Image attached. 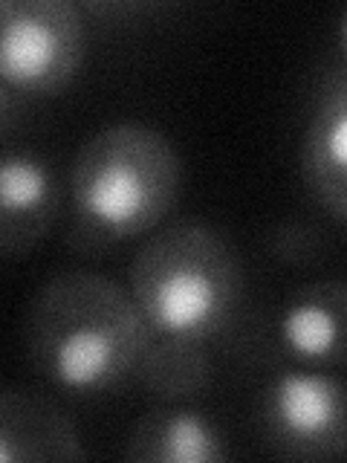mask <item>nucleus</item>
<instances>
[{
	"label": "nucleus",
	"mask_w": 347,
	"mask_h": 463,
	"mask_svg": "<svg viewBox=\"0 0 347 463\" xmlns=\"http://www.w3.org/2000/svg\"><path fill=\"white\" fill-rule=\"evenodd\" d=\"M339 52H342V72L347 76V12L342 14L339 24Z\"/></svg>",
	"instance_id": "ddd939ff"
},
{
	"label": "nucleus",
	"mask_w": 347,
	"mask_h": 463,
	"mask_svg": "<svg viewBox=\"0 0 347 463\" xmlns=\"http://www.w3.org/2000/svg\"><path fill=\"white\" fill-rule=\"evenodd\" d=\"M127 289L154 336L209 345L238 322L246 272L214 226L177 221L145 238L130 260Z\"/></svg>",
	"instance_id": "7ed1b4c3"
},
{
	"label": "nucleus",
	"mask_w": 347,
	"mask_h": 463,
	"mask_svg": "<svg viewBox=\"0 0 347 463\" xmlns=\"http://www.w3.org/2000/svg\"><path fill=\"white\" fill-rule=\"evenodd\" d=\"M136 380L154 400H194L211 383V354L200 342L168 339L151 333L139 359Z\"/></svg>",
	"instance_id": "9b49d317"
},
{
	"label": "nucleus",
	"mask_w": 347,
	"mask_h": 463,
	"mask_svg": "<svg viewBox=\"0 0 347 463\" xmlns=\"http://www.w3.org/2000/svg\"><path fill=\"white\" fill-rule=\"evenodd\" d=\"M61 212V180L47 156L6 148L0 159V252L26 258Z\"/></svg>",
	"instance_id": "423d86ee"
},
{
	"label": "nucleus",
	"mask_w": 347,
	"mask_h": 463,
	"mask_svg": "<svg viewBox=\"0 0 347 463\" xmlns=\"http://www.w3.org/2000/svg\"><path fill=\"white\" fill-rule=\"evenodd\" d=\"M122 458L130 463H220L229 458V446L202 411L165 402L136 420Z\"/></svg>",
	"instance_id": "9d476101"
},
{
	"label": "nucleus",
	"mask_w": 347,
	"mask_h": 463,
	"mask_svg": "<svg viewBox=\"0 0 347 463\" xmlns=\"http://www.w3.org/2000/svg\"><path fill=\"white\" fill-rule=\"evenodd\" d=\"M301 171L310 194L330 217L347 223V76L330 72L315 96L301 139Z\"/></svg>",
	"instance_id": "1a4fd4ad"
},
{
	"label": "nucleus",
	"mask_w": 347,
	"mask_h": 463,
	"mask_svg": "<svg viewBox=\"0 0 347 463\" xmlns=\"http://www.w3.org/2000/svg\"><path fill=\"white\" fill-rule=\"evenodd\" d=\"M272 246H275V252H278V258L307 260V258L315 255V250L322 246V241H318L315 229H310V226H284V229L275 232Z\"/></svg>",
	"instance_id": "f8f14e48"
},
{
	"label": "nucleus",
	"mask_w": 347,
	"mask_h": 463,
	"mask_svg": "<svg viewBox=\"0 0 347 463\" xmlns=\"http://www.w3.org/2000/svg\"><path fill=\"white\" fill-rule=\"evenodd\" d=\"M183 163L151 125L116 122L81 142L70 168V246L81 255L145 238L180 197Z\"/></svg>",
	"instance_id": "f03ea898"
},
{
	"label": "nucleus",
	"mask_w": 347,
	"mask_h": 463,
	"mask_svg": "<svg viewBox=\"0 0 347 463\" xmlns=\"http://www.w3.org/2000/svg\"><path fill=\"white\" fill-rule=\"evenodd\" d=\"M87 52L81 6L70 0L0 4V79L14 93L55 96L76 81Z\"/></svg>",
	"instance_id": "20e7f679"
},
{
	"label": "nucleus",
	"mask_w": 347,
	"mask_h": 463,
	"mask_svg": "<svg viewBox=\"0 0 347 463\" xmlns=\"http://www.w3.org/2000/svg\"><path fill=\"white\" fill-rule=\"evenodd\" d=\"M151 327L130 289L108 275L67 269L47 279L29 301L23 347L50 385L96 397L136 376Z\"/></svg>",
	"instance_id": "f257e3e1"
},
{
	"label": "nucleus",
	"mask_w": 347,
	"mask_h": 463,
	"mask_svg": "<svg viewBox=\"0 0 347 463\" xmlns=\"http://www.w3.org/2000/svg\"><path fill=\"white\" fill-rule=\"evenodd\" d=\"M87 449L64 405L33 388L0 394V463L84 460Z\"/></svg>",
	"instance_id": "6e6552de"
},
{
	"label": "nucleus",
	"mask_w": 347,
	"mask_h": 463,
	"mask_svg": "<svg viewBox=\"0 0 347 463\" xmlns=\"http://www.w3.org/2000/svg\"><path fill=\"white\" fill-rule=\"evenodd\" d=\"M275 339L304 368L347 365V281L322 279L298 287L275 322Z\"/></svg>",
	"instance_id": "0eeeda50"
},
{
	"label": "nucleus",
	"mask_w": 347,
	"mask_h": 463,
	"mask_svg": "<svg viewBox=\"0 0 347 463\" xmlns=\"http://www.w3.org/2000/svg\"><path fill=\"white\" fill-rule=\"evenodd\" d=\"M260 440L284 460L347 455V376L324 368L281 371L267 383L258 409Z\"/></svg>",
	"instance_id": "39448f33"
}]
</instances>
